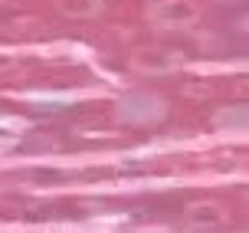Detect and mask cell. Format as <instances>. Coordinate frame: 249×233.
<instances>
[{
    "mask_svg": "<svg viewBox=\"0 0 249 233\" xmlns=\"http://www.w3.org/2000/svg\"><path fill=\"white\" fill-rule=\"evenodd\" d=\"M118 112H122V118H128V122L148 125V122H158V118L164 115V102L154 98V96H148V92H135V96L122 98Z\"/></svg>",
    "mask_w": 249,
    "mask_h": 233,
    "instance_id": "cell-1",
    "label": "cell"
}]
</instances>
